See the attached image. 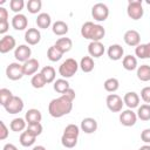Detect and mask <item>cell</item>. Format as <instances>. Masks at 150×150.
I'll use <instances>...</instances> for the list:
<instances>
[{"label": "cell", "mask_w": 150, "mask_h": 150, "mask_svg": "<svg viewBox=\"0 0 150 150\" xmlns=\"http://www.w3.org/2000/svg\"><path fill=\"white\" fill-rule=\"evenodd\" d=\"M41 40V33L38 28H28L25 33V41L30 45V46H35L40 42Z\"/></svg>", "instance_id": "obj_14"}, {"label": "cell", "mask_w": 150, "mask_h": 150, "mask_svg": "<svg viewBox=\"0 0 150 150\" xmlns=\"http://www.w3.org/2000/svg\"><path fill=\"white\" fill-rule=\"evenodd\" d=\"M141 98H142L146 104H150V86L144 87V88L141 90Z\"/></svg>", "instance_id": "obj_42"}, {"label": "cell", "mask_w": 150, "mask_h": 150, "mask_svg": "<svg viewBox=\"0 0 150 150\" xmlns=\"http://www.w3.org/2000/svg\"><path fill=\"white\" fill-rule=\"evenodd\" d=\"M30 84H32V87L35 88V89H41V88H43V87L47 84V81H46V79L43 77V75H42L41 73H36L35 75L32 76V79H30Z\"/></svg>", "instance_id": "obj_30"}, {"label": "cell", "mask_w": 150, "mask_h": 150, "mask_svg": "<svg viewBox=\"0 0 150 150\" xmlns=\"http://www.w3.org/2000/svg\"><path fill=\"white\" fill-rule=\"evenodd\" d=\"M135 54L138 59H146V46H145V43H139L135 48Z\"/></svg>", "instance_id": "obj_41"}, {"label": "cell", "mask_w": 150, "mask_h": 150, "mask_svg": "<svg viewBox=\"0 0 150 150\" xmlns=\"http://www.w3.org/2000/svg\"><path fill=\"white\" fill-rule=\"evenodd\" d=\"M25 7V1L23 0H11L9 1V8L16 14H20V12Z\"/></svg>", "instance_id": "obj_39"}, {"label": "cell", "mask_w": 150, "mask_h": 150, "mask_svg": "<svg viewBox=\"0 0 150 150\" xmlns=\"http://www.w3.org/2000/svg\"><path fill=\"white\" fill-rule=\"evenodd\" d=\"M80 129L86 134H93L97 130V121L93 117H86L81 121Z\"/></svg>", "instance_id": "obj_18"}, {"label": "cell", "mask_w": 150, "mask_h": 150, "mask_svg": "<svg viewBox=\"0 0 150 150\" xmlns=\"http://www.w3.org/2000/svg\"><path fill=\"white\" fill-rule=\"evenodd\" d=\"M138 150H150V145L149 144H145V145H142Z\"/></svg>", "instance_id": "obj_50"}, {"label": "cell", "mask_w": 150, "mask_h": 150, "mask_svg": "<svg viewBox=\"0 0 150 150\" xmlns=\"http://www.w3.org/2000/svg\"><path fill=\"white\" fill-rule=\"evenodd\" d=\"M137 118H138L137 114L135 111H132V109L123 110L120 114V122L124 127H132V125H135Z\"/></svg>", "instance_id": "obj_10"}, {"label": "cell", "mask_w": 150, "mask_h": 150, "mask_svg": "<svg viewBox=\"0 0 150 150\" xmlns=\"http://www.w3.org/2000/svg\"><path fill=\"white\" fill-rule=\"evenodd\" d=\"M52 30L55 35L57 36H63L68 33V25L64 22V21H61V20H57L55 21L53 25H52Z\"/></svg>", "instance_id": "obj_23"}, {"label": "cell", "mask_w": 150, "mask_h": 150, "mask_svg": "<svg viewBox=\"0 0 150 150\" xmlns=\"http://www.w3.org/2000/svg\"><path fill=\"white\" fill-rule=\"evenodd\" d=\"M94 26H95V23L91 22V21L84 22V23L82 25V27H81V35H82V38L90 40L91 33H93V29H94Z\"/></svg>", "instance_id": "obj_36"}, {"label": "cell", "mask_w": 150, "mask_h": 150, "mask_svg": "<svg viewBox=\"0 0 150 150\" xmlns=\"http://www.w3.org/2000/svg\"><path fill=\"white\" fill-rule=\"evenodd\" d=\"M103 87H104V89H105L108 93H115V91L120 88V82H118V80L115 79V77H109V79H107V80L104 81Z\"/></svg>", "instance_id": "obj_34"}, {"label": "cell", "mask_w": 150, "mask_h": 150, "mask_svg": "<svg viewBox=\"0 0 150 150\" xmlns=\"http://www.w3.org/2000/svg\"><path fill=\"white\" fill-rule=\"evenodd\" d=\"M26 130H27L30 135H33V136L38 137L39 135H41V134H42L43 128H42L41 123H36V124H29V125H27V129H26Z\"/></svg>", "instance_id": "obj_40"}, {"label": "cell", "mask_w": 150, "mask_h": 150, "mask_svg": "<svg viewBox=\"0 0 150 150\" xmlns=\"http://www.w3.org/2000/svg\"><path fill=\"white\" fill-rule=\"evenodd\" d=\"M53 88H54V90L56 93H59V94L62 95V94H64L70 88V86H69V82L66 79H57V80L54 81Z\"/></svg>", "instance_id": "obj_28"}, {"label": "cell", "mask_w": 150, "mask_h": 150, "mask_svg": "<svg viewBox=\"0 0 150 150\" xmlns=\"http://www.w3.org/2000/svg\"><path fill=\"white\" fill-rule=\"evenodd\" d=\"M137 79L142 82L150 81V66L149 64H141L137 67Z\"/></svg>", "instance_id": "obj_25"}, {"label": "cell", "mask_w": 150, "mask_h": 150, "mask_svg": "<svg viewBox=\"0 0 150 150\" xmlns=\"http://www.w3.org/2000/svg\"><path fill=\"white\" fill-rule=\"evenodd\" d=\"M40 73L43 75V77L46 79L47 83H52V82H54V81H55L56 71H55L54 67H52V66H45V67L41 69V71H40Z\"/></svg>", "instance_id": "obj_31"}, {"label": "cell", "mask_w": 150, "mask_h": 150, "mask_svg": "<svg viewBox=\"0 0 150 150\" xmlns=\"http://www.w3.org/2000/svg\"><path fill=\"white\" fill-rule=\"evenodd\" d=\"M35 22H36V25H38L39 28L47 29L52 25V18H50V15L48 13H40L38 15V18H36Z\"/></svg>", "instance_id": "obj_24"}, {"label": "cell", "mask_w": 150, "mask_h": 150, "mask_svg": "<svg viewBox=\"0 0 150 150\" xmlns=\"http://www.w3.org/2000/svg\"><path fill=\"white\" fill-rule=\"evenodd\" d=\"M146 46V59H150V42L145 43Z\"/></svg>", "instance_id": "obj_48"}, {"label": "cell", "mask_w": 150, "mask_h": 150, "mask_svg": "<svg viewBox=\"0 0 150 150\" xmlns=\"http://www.w3.org/2000/svg\"><path fill=\"white\" fill-rule=\"evenodd\" d=\"M26 7L30 14H38L42 7V2L41 0H29L26 4Z\"/></svg>", "instance_id": "obj_37"}, {"label": "cell", "mask_w": 150, "mask_h": 150, "mask_svg": "<svg viewBox=\"0 0 150 150\" xmlns=\"http://www.w3.org/2000/svg\"><path fill=\"white\" fill-rule=\"evenodd\" d=\"M35 139H36V137L33 136V135H30V134L26 130V131H22V132H21L20 138H19V142H20V144H21L22 146L28 148V146H32V145L35 143Z\"/></svg>", "instance_id": "obj_29"}, {"label": "cell", "mask_w": 150, "mask_h": 150, "mask_svg": "<svg viewBox=\"0 0 150 150\" xmlns=\"http://www.w3.org/2000/svg\"><path fill=\"white\" fill-rule=\"evenodd\" d=\"M22 67H23V73L25 75H35L39 67H40V63L36 59H29L28 61H26L25 63H22Z\"/></svg>", "instance_id": "obj_20"}, {"label": "cell", "mask_w": 150, "mask_h": 150, "mask_svg": "<svg viewBox=\"0 0 150 150\" xmlns=\"http://www.w3.org/2000/svg\"><path fill=\"white\" fill-rule=\"evenodd\" d=\"M137 117L141 121H150V104H142L137 108Z\"/></svg>", "instance_id": "obj_32"}, {"label": "cell", "mask_w": 150, "mask_h": 150, "mask_svg": "<svg viewBox=\"0 0 150 150\" xmlns=\"http://www.w3.org/2000/svg\"><path fill=\"white\" fill-rule=\"evenodd\" d=\"M25 120L27 122V124H36V123H40L41 120H42V115H41V111L39 109H35V108H32V109H28L26 115H25Z\"/></svg>", "instance_id": "obj_19"}, {"label": "cell", "mask_w": 150, "mask_h": 150, "mask_svg": "<svg viewBox=\"0 0 150 150\" xmlns=\"http://www.w3.org/2000/svg\"><path fill=\"white\" fill-rule=\"evenodd\" d=\"M9 28V22L8 21H1L0 22V34H5Z\"/></svg>", "instance_id": "obj_46"}, {"label": "cell", "mask_w": 150, "mask_h": 150, "mask_svg": "<svg viewBox=\"0 0 150 150\" xmlns=\"http://www.w3.org/2000/svg\"><path fill=\"white\" fill-rule=\"evenodd\" d=\"M79 67L80 64L75 59H66L59 67V74L62 76V79H69L76 74Z\"/></svg>", "instance_id": "obj_3"}, {"label": "cell", "mask_w": 150, "mask_h": 150, "mask_svg": "<svg viewBox=\"0 0 150 150\" xmlns=\"http://www.w3.org/2000/svg\"><path fill=\"white\" fill-rule=\"evenodd\" d=\"M30 55H32V49L30 47H28V45H19L14 49V57L18 62L25 63L26 61L32 59Z\"/></svg>", "instance_id": "obj_8"}, {"label": "cell", "mask_w": 150, "mask_h": 150, "mask_svg": "<svg viewBox=\"0 0 150 150\" xmlns=\"http://www.w3.org/2000/svg\"><path fill=\"white\" fill-rule=\"evenodd\" d=\"M73 109V101L66 95L53 98L48 104V112L54 118H60L64 115H68Z\"/></svg>", "instance_id": "obj_1"}, {"label": "cell", "mask_w": 150, "mask_h": 150, "mask_svg": "<svg viewBox=\"0 0 150 150\" xmlns=\"http://www.w3.org/2000/svg\"><path fill=\"white\" fill-rule=\"evenodd\" d=\"M105 52V48L101 41H91L88 45V53L91 57H101Z\"/></svg>", "instance_id": "obj_15"}, {"label": "cell", "mask_w": 150, "mask_h": 150, "mask_svg": "<svg viewBox=\"0 0 150 150\" xmlns=\"http://www.w3.org/2000/svg\"><path fill=\"white\" fill-rule=\"evenodd\" d=\"M127 14L132 20H139L144 14L142 1L141 0L129 1L128 2V7H127Z\"/></svg>", "instance_id": "obj_4"}, {"label": "cell", "mask_w": 150, "mask_h": 150, "mask_svg": "<svg viewBox=\"0 0 150 150\" xmlns=\"http://www.w3.org/2000/svg\"><path fill=\"white\" fill-rule=\"evenodd\" d=\"M54 46H55L62 54H64V53H68V52L71 49V47H73V41H71V39H69V38H60V39L56 40V42H55Z\"/></svg>", "instance_id": "obj_21"}, {"label": "cell", "mask_w": 150, "mask_h": 150, "mask_svg": "<svg viewBox=\"0 0 150 150\" xmlns=\"http://www.w3.org/2000/svg\"><path fill=\"white\" fill-rule=\"evenodd\" d=\"M123 40L124 42L130 46V47H137L141 43V35L137 30L135 29H129L124 33L123 35Z\"/></svg>", "instance_id": "obj_12"}, {"label": "cell", "mask_w": 150, "mask_h": 150, "mask_svg": "<svg viewBox=\"0 0 150 150\" xmlns=\"http://www.w3.org/2000/svg\"><path fill=\"white\" fill-rule=\"evenodd\" d=\"M122 66L125 70H135L137 69V59L134 55H125L122 60Z\"/></svg>", "instance_id": "obj_26"}, {"label": "cell", "mask_w": 150, "mask_h": 150, "mask_svg": "<svg viewBox=\"0 0 150 150\" xmlns=\"http://www.w3.org/2000/svg\"><path fill=\"white\" fill-rule=\"evenodd\" d=\"M14 95L12 94V91L9 90V89H7V88H1L0 89V104L2 105V107H5L9 101H11V98L13 97Z\"/></svg>", "instance_id": "obj_38"}, {"label": "cell", "mask_w": 150, "mask_h": 150, "mask_svg": "<svg viewBox=\"0 0 150 150\" xmlns=\"http://www.w3.org/2000/svg\"><path fill=\"white\" fill-rule=\"evenodd\" d=\"M141 139L146 144L150 143V128H146L141 132Z\"/></svg>", "instance_id": "obj_44"}, {"label": "cell", "mask_w": 150, "mask_h": 150, "mask_svg": "<svg viewBox=\"0 0 150 150\" xmlns=\"http://www.w3.org/2000/svg\"><path fill=\"white\" fill-rule=\"evenodd\" d=\"M16 48V41L12 35H4L0 40V53L6 54Z\"/></svg>", "instance_id": "obj_11"}, {"label": "cell", "mask_w": 150, "mask_h": 150, "mask_svg": "<svg viewBox=\"0 0 150 150\" xmlns=\"http://www.w3.org/2000/svg\"><path fill=\"white\" fill-rule=\"evenodd\" d=\"M8 134H9V131H8V128L6 127L5 122L4 121H0V139L1 141L6 139L8 137Z\"/></svg>", "instance_id": "obj_43"}, {"label": "cell", "mask_w": 150, "mask_h": 150, "mask_svg": "<svg viewBox=\"0 0 150 150\" xmlns=\"http://www.w3.org/2000/svg\"><path fill=\"white\" fill-rule=\"evenodd\" d=\"M107 54H108V56H109L110 60L118 61V60H121V59L124 57V49H123V47L121 45L114 43V45L109 46V48L107 50Z\"/></svg>", "instance_id": "obj_13"}, {"label": "cell", "mask_w": 150, "mask_h": 150, "mask_svg": "<svg viewBox=\"0 0 150 150\" xmlns=\"http://www.w3.org/2000/svg\"><path fill=\"white\" fill-rule=\"evenodd\" d=\"M62 56H63V54H62V53H61V52H60L55 46L49 47V48H48V50H47V57H48V60H49V61H52V62L60 61Z\"/></svg>", "instance_id": "obj_35"}, {"label": "cell", "mask_w": 150, "mask_h": 150, "mask_svg": "<svg viewBox=\"0 0 150 150\" xmlns=\"http://www.w3.org/2000/svg\"><path fill=\"white\" fill-rule=\"evenodd\" d=\"M23 105H25V103H23L22 98L14 95V96L11 98V101H9L4 108H5V110H6L8 114H19V112L22 111Z\"/></svg>", "instance_id": "obj_9"}, {"label": "cell", "mask_w": 150, "mask_h": 150, "mask_svg": "<svg viewBox=\"0 0 150 150\" xmlns=\"http://www.w3.org/2000/svg\"><path fill=\"white\" fill-rule=\"evenodd\" d=\"M79 64H80L81 70L84 71V73H90V71H93V69H94V67H95V63H94V60H93L91 56H83V57L81 59V61H80Z\"/></svg>", "instance_id": "obj_27"}, {"label": "cell", "mask_w": 150, "mask_h": 150, "mask_svg": "<svg viewBox=\"0 0 150 150\" xmlns=\"http://www.w3.org/2000/svg\"><path fill=\"white\" fill-rule=\"evenodd\" d=\"M123 102L128 107V109H134L139 107V96L135 91H128L123 96Z\"/></svg>", "instance_id": "obj_16"}, {"label": "cell", "mask_w": 150, "mask_h": 150, "mask_svg": "<svg viewBox=\"0 0 150 150\" xmlns=\"http://www.w3.org/2000/svg\"><path fill=\"white\" fill-rule=\"evenodd\" d=\"M27 125H28V124H27L26 120L22 118V117L13 118V120L11 121V123H9V128H11V130L14 131V132H21V131H23L25 129H27Z\"/></svg>", "instance_id": "obj_22"}, {"label": "cell", "mask_w": 150, "mask_h": 150, "mask_svg": "<svg viewBox=\"0 0 150 150\" xmlns=\"http://www.w3.org/2000/svg\"><path fill=\"white\" fill-rule=\"evenodd\" d=\"M104 35H105V29H104V27H103L102 25L95 23L90 40H91V41H101V40L104 38Z\"/></svg>", "instance_id": "obj_33"}, {"label": "cell", "mask_w": 150, "mask_h": 150, "mask_svg": "<svg viewBox=\"0 0 150 150\" xmlns=\"http://www.w3.org/2000/svg\"><path fill=\"white\" fill-rule=\"evenodd\" d=\"M2 150H18V148L14 144H12V143H7V144L4 145Z\"/></svg>", "instance_id": "obj_47"}, {"label": "cell", "mask_w": 150, "mask_h": 150, "mask_svg": "<svg viewBox=\"0 0 150 150\" xmlns=\"http://www.w3.org/2000/svg\"><path fill=\"white\" fill-rule=\"evenodd\" d=\"M79 135H80V127H77L76 124H68L64 128L63 134L61 136L62 145L67 149L75 148L76 144H77Z\"/></svg>", "instance_id": "obj_2"}, {"label": "cell", "mask_w": 150, "mask_h": 150, "mask_svg": "<svg viewBox=\"0 0 150 150\" xmlns=\"http://www.w3.org/2000/svg\"><path fill=\"white\" fill-rule=\"evenodd\" d=\"M91 16L98 22H103L109 16V8L105 4L97 2L91 7Z\"/></svg>", "instance_id": "obj_6"}, {"label": "cell", "mask_w": 150, "mask_h": 150, "mask_svg": "<svg viewBox=\"0 0 150 150\" xmlns=\"http://www.w3.org/2000/svg\"><path fill=\"white\" fill-rule=\"evenodd\" d=\"M105 103H107L108 109L112 112L122 111V108H123V104H124L122 97L118 96L117 94H109L105 98Z\"/></svg>", "instance_id": "obj_7"}, {"label": "cell", "mask_w": 150, "mask_h": 150, "mask_svg": "<svg viewBox=\"0 0 150 150\" xmlns=\"http://www.w3.org/2000/svg\"><path fill=\"white\" fill-rule=\"evenodd\" d=\"M12 27L15 29V30H23L27 28L28 26V19L25 14H15L13 18H12Z\"/></svg>", "instance_id": "obj_17"}, {"label": "cell", "mask_w": 150, "mask_h": 150, "mask_svg": "<svg viewBox=\"0 0 150 150\" xmlns=\"http://www.w3.org/2000/svg\"><path fill=\"white\" fill-rule=\"evenodd\" d=\"M32 150H47V149H46L43 145H35Z\"/></svg>", "instance_id": "obj_49"}, {"label": "cell", "mask_w": 150, "mask_h": 150, "mask_svg": "<svg viewBox=\"0 0 150 150\" xmlns=\"http://www.w3.org/2000/svg\"><path fill=\"white\" fill-rule=\"evenodd\" d=\"M6 76L12 81H18L25 76L23 67L20 62H12L6 68Z\"/></svg>", "instance_id": "obj_5"}, {"label": "cell", "mask_w": 150, "mask_h": 150, "mask_svg": "<svg viewBox=\"0 0 150 150\" xmlns=\"http://www.w3.org/2000/svg\"><path fill=\"white\" fill-rule=\"evenodd\" d=\"M8 21V11L5 7H0V22Z\"/></svg>", "instance_id": "obj_45"}]
</instances>
